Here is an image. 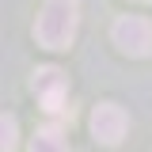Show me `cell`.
<instances>
[{
  "label": "cell",
  "instance_id": "4",
  "mask_svg": "<svg viewBox=\"0 0 152 152\" xmlns=\"http://www.w3.org/2000/svg\"><path fill=\"white\" fill-rule=\"evenodd\" d=\"M129 129V114L122 110L118 103H99L91 110V133L99 145H118Z\"/></svg>",
  "mask_w": 152,
  "mask_h": 152
},
{
  "label": "cell",
  "instance_id": "1",
  "mask_svg": "<svg viewBox=\"0 0 152 152\" xmlns=\"http://www.w3.org/2000/svg\"><path fill=\"white\" fill-rule=\"evenodd\" d=\"M80 27V0H46L34 23V38L46 50H69Z\"/></svg>",
  "mask_w": 152,
  "mask_h": 152
},
{
  "label": "cell",
  "instance_id": "5",
  "mask_svg": "<svg viewBox=\"0 0 152 152\" xmlns=\"http://www.w3.org/2000/svg\"><path fill=\"white\" fill-rule=\"evenodd\" d=\"M31 152H69V133L57 122L38 126V133L31 137Z\"/></svg>",
  "mask_w": 152,
  "mask_h": 152
},
{
  "label": "cell",
  "instance_id": "2",
  "mask_svg": "<svg viewBox=\"0 0 152 152\" xmlns=\"http://www.w3.org/2000/svg\"><path fill=\"white\" fill-rule=\"evenodd\" d=\"M34 95H38V103H42L50 114H69V118H72V107H69V80H65L61 69H53V65L38 69L34 72Z\"/></svg>",
  "mask_w": 152,
  "mask_h": 152
},
{
  "label": "cell",
  "instance_id": "3",
  "mask_svg": "<svg viewBox=\"0 0 152 152\" xmlns=\"http://www.w3.org/2000/svg\"><path fill=\"white\" fill-rule=\"evenodd\" d=\"M110 38L122 53L129 57H145L152 50V23L145 15H122L118 23L110 27Z\"/></svg>",
  "mask_w": 152,
  "mask_h": 152
},
{
  "label": "cell",
  "instance_id": "6",
  "mask_svg": "<svg viewBox=\"0 0 152 152\" xmlns=\"http://www.w3.org/2000/svg\"><path fill=\"white\" fill-rule=\"evenodd\" d=\"M15 145H19V126H15V118L0 114V152H15Z\"/></svg>",
  "mask_w": 152,
  "mask_h": 152
}]
</instances>
